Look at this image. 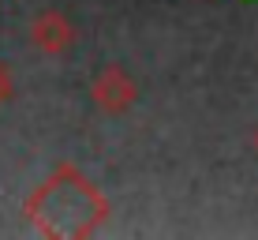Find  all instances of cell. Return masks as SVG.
Masks as SVG:
<instances>
[{
  "instance_id": "obj_5",
  "label": "cell",
  "mask_w": 258,
  "mask_h": 240,
  "mask_svg": "<svg viewBox=\"0 0 258 240\" xmlns=\"http://www.w3.org/2000/svg\"><path fill=\"white\" fill-rule=\"evenodd\" d=\"M251 147H254V154H258V124H254V131H251Z\"/></svg>"
},
{
  "instance_id": "obj_2",
  "label": "cell",
  "mask_w": 258,
  "mask_h": 240,
  "mask_svg": "<svg viewBox=\"0 0 258 240\" xmlns=\"http://www.w3.org/2000/svg\"><path fill=\"white\" fill-rule=\"evenodd\" d=\"M90 98L94 105L101 113H109V117H120V113H127L131 105L139 102V83L123 72L120 64H105L97 79L90 83Z\"/></svg>"
},
{
  "instance_id": "obj_3",
  "label": "cell",
  "mask_w": 258,
  "mask_h": 240,
  "mask_svg": "<svg viewBox=\"0 0 258 240\" xmlns=\"http://www.w3.org/2000/svg\"><path fill=\"white\" fill-rule=\"evenodd\" d=\"M30 41L45 53V57H64V53L75 45V26L68 23L64 12L45 8V12L34 15V23H30Z\"/></svg>"
},
{
  "instance_id": "obj_1",
  "label": "cell",
  "mask_w": 258,
  "mask_h": 240,
  "mask_svg": "<svg viewBox=\"0 0 258 240\" xmlns=\"http://www.w3.org/2000/svg\"><path fill=\"white\" fill-rule=\"evenodd\" d=\"M112 207L101 188L83 173L79 165H56V173L26 199V218L34 233L49 240H83L94 236L109 221Z\"/></svg>"
},
{
  "instance_id": "obj_4",
  "label": "cell",
  "mask_w": 258,
  "mask_h": 240,
  "mask_svg": "<svg viewBox=\"0 0 258 240\" xmlns=\"http://www.w3.org/2000/svg\"><path fill=\"white\" fill-rule=\"evenodd\" d=\"M15 94V83H12V72H8L4 64H0V105L8 102V98Z\"/></svg>"
}]
</instances>
